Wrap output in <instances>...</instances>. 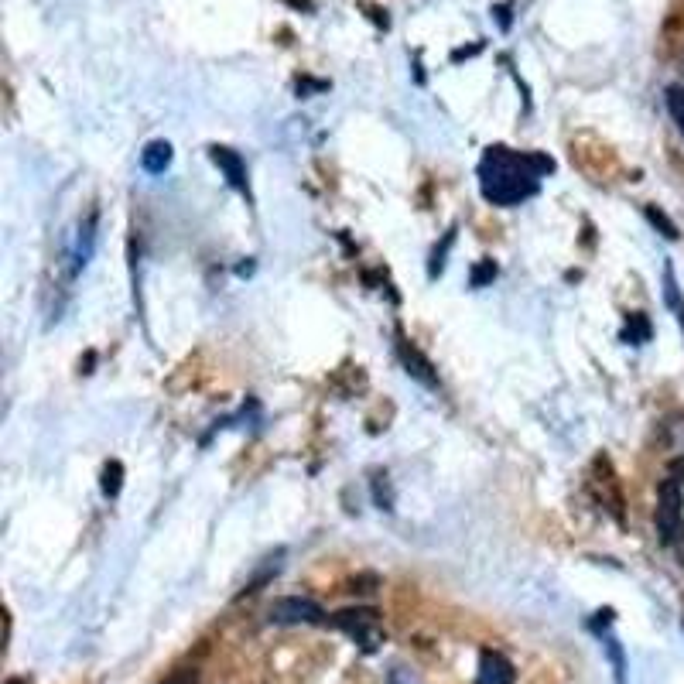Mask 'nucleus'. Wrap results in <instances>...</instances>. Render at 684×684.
Instances as JSON below:
<instances>
[{"label":"nucleus","mask_w":684,"mask_h":684,"mask_svg":"<svg viewBox=\"0 0 684 684\" xmlns=\"http://www.w3.org/2000/svg\"><path fill=\"white\" fill-rule=\"evenodd\" d=\"M329 623L336 626V630H346L363 650H377L380 643H384V630H380L377 609H342V613L329 616Z\"/></svg>","instance_id":"obj_2"},{"label":"nucleus","mask_w":684,"mask_h":684,"mask_svg":"<svg viewBox=\"0 0 684 684\" xmlns=\"http://www.w3.org/2000/svg\"><path fill=\"white\" fill-rule=\"evenodd\" d=\"M267 620L278 623V626H312V623H322L325 613L319 602L312 599H301V596H284V599H274L271 609H267Z\"/></svg>","instance_id":"obj_4"},{"label":"nucleus","mask_w":684,"mask_h":684,"mask_svg":"<svg viewBox=\"0 0 684 684\" xmlns=\"http://www.w3.org/2000/svg\"><path fill=\"white\" fill-rule=\"evenodd\" d=\"M664 295H667V305H671L674 312L681 315V322H684V305H681V295H678V281H674V267H671V264L664 267Z\"/></svg>","instance_id":"obj_12"},{"label":"nucleus","mask_w":684,"mask_h":684,"mask_svg":"<svg viewBox=\"0 0 684 684\" xmlns=\"http://www.w3.org/2000/svg\"><path fill=\"white\" fill-rule=\"evenodd\" d=\"M592 486H599L602 507L613 513L616 520H623V496H620V486H616V476L606 459H596V479H592Z\"/></svg>","instance_id":"obj_6"},{"label":"nucleus","mask_w":684,"mask_h":684,"mask_svg":"<svg viewBox=\"0 0 684 684\" xmlns=\"http://www.w3.org/2000/svg\"><path fill=\"white\" fill-rule=\"evenodd\" d=\"M671 476L678 479V483H684V455H681V459H674V462H671Z\"/></svg>","instance_id":"obj_18"},{"label":"nucleus","mask_w":684,"mask_h":684,"mask_svg":"<svg viewBox=\"0 0 684 684\" xmlns=\"http://www.w3.org/2000/svg\"><path fill=\"white\" fill-rule=\"evenodd\" d=\"M667 107H671L674 120H678V127H681V134H684V89L681 86L667 89Z\"/></svg>","instance_id":"obj_14"},{"label":"nucleus","mask_w":684,"mask_h":684,"mask_svg":"<svg viewBox=\"0 0 684 684\" xmlns=\"http://www.w3.org/2000/svg\"><path fill=\"white\" fill-rule=\"evenodd\" d=\"M657 534L664 544H678L684 534V513H681V490L678 479H664L657 493Z\"/></svg>","instance_id":"obj_3"},{"label":"nucleus","mask_w":684,"mask_h":684,"mask_svg":"<svg viewBox=\"0 0 684 684\" xmlns=\"http://www.w3.org/2000/svg\"><path fill=\"white\" fill-rule=\"evenodd\" d=\"M295 7H305V11H312V0H291Z\"/></svg>","instance_id":"obj_19"},{"label":"nucleus","mask_w":684,"mask_h":684,"mask_svg":"<svg viewBox=\"0 0 684 684\" xmlns=\"http://www.w3.org/2000/svg\"><path fill=\"white\" fill-rule=\"evenodd\" d=\"M513 681H517V674H513V664L503 654H496V650H486V654L479 657L476 684H513Z\"/></svg>","instance_id":"obj_7"},{"label":"nucleus","mask_w":684,"mask_h":684,"mask_svg":"<svg viewBox=\"0 0 684 684\" xmlns=\"http://www.w3.org/2000/svg\"><path fill=\"white\" fill-rule=\"evenodd\" d=\"M103 493L107 496H117L120 493V486H124V466H120L117 459L107 462V469H103Z\"/></svg>","instance_id":"obj_11"},{"label":"nucleus","mask_w":684,"mask_h":684,"mask_svg":"<svg viewBox=\"0 0 684 684\" xmlns=\"http://www.w3.org/2000/svg\"><path fill=\"white\" fill-rule=\"evenodd\" d=\"M555 168L548 154L490 148L479 161V189L493 206H520L541 189V178Z\"/></svg>","instance_id":"obj_1"},{"label":"nucleus","mask_w":684,"mask_h":684,"mask_svg":"<svg viewBox=\"0 0 684 684\" xmlns=\"http://www.w3.org/2000/svg\"><path fill=\"white\" fill-rule=\"evenodd\" d=\"M623 339H626V342H647V339H650V322H647V315L633 312V315H630V322H626V329H623Z\"/></svg>","instance_id":"obj_10"},{"label":"nucleus","mask_w":684,"mask_h":684,"mask_svg":"<svg viewBox=\"0 0 684 684\" xmlns=\"http://www.w3.org/2000/svg\"><path fill=\"white\" fill-rule=\"evenodd\" d=\"M209 158H213L216 165L223 168L226 182H230L236 192H247V165H243L240 154L230 151V148H219V144H213V148H209Z\"/></svg>","instance_id":"obj_8"},{"label":"nucleus","mask_w":684,"mask_h":684,"mask_svg":"<svg viewBox=\"0 0 684 684\" xmlns=\"http://www.w3.org/2000/svg\"><path fill=\"white\" fill-rule=\"evenodd\" d=\"M165 684H199V678H195V671L192 674L185 671V674H175V678H168Z\"/></svg>","instance_id":"obj_17"},{"label":"nucleus","mask_w":684,"mask_h":684,"mask_svg":"<svg viewBox=\"0 0 684 684\" xmlns=\"http://www.w3.org/2000/svg\"><path fill=\"white\" fill-rule=\"evenodd\" d=\"M647 219H650V223H654L657 230H661V233L667 236V240H678V226H674L671 219H667L657 206H647Z\"/></svg>","instance_id":"obj_13"},{"label":"nucleus","mask_w":684,"mask_h":684,"mask_svg":"<svg viewBox=\"0 0 684 684\" xmlns=\"http://www.w3.org/2000/svg\"><path fill=\"white\" fill-rule=\"evenodd\" d=\"M496 278V264L493 260H483V264L472 267V288H483V284H490Z\"/></svg>","instance_id":"obj_15"},{"label":"nucleus","mask_w":684,"mask_h":684,"mask_svg":"<svg viewBox=\"0 0 684 684\" xmlns=\"http://www.w3.org/2000/svg\"><path fill=\"white\" fill-rule=\"evenodd\" d=\"M452 240H455V230H452V233H445L442 250H435V257H431V278H435V274H442V267H445V250L452 247Z\"/></svg>","instance_id":"obj_16"},{"label":"nucleus","mask_w":684,"mask_h":684,"mask_svg":"<svg viewBox=\"0 0 684 684\" xmlns=\"http://www.w3.org/2000/svg\"><path fill=\"white\" fill-rule=\"evenodd\" d=\"M141 165H144V171H151V175H161V171L171 165V144L151 141L148 148L141 151Z\"/></svg>","instance_id":"obj_9"},{"label":"nucleus","mask_w":684,"mask_h":684,"mask_svg":"<svg viewBox=\"0 0 684 684\" xmlns=\"http://www.w3.org/2000/svg\"><path fill=\"white\" fill-rule=\"evenodd\" d=\"M397 356H401V363L407 366V373H411L414 380H421L425 387H438V377H435V366L428 363V356L421 353L414 342H407L401 332H397Z\"/></svg>","instance_id":"obj_5"}]
</instances>
